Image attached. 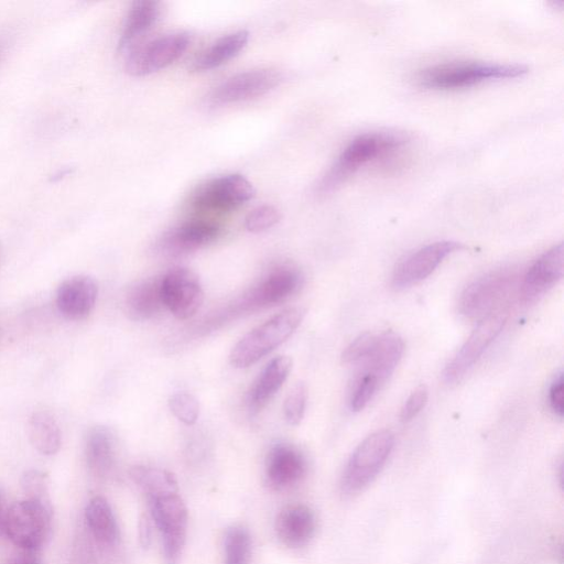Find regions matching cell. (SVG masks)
Here are the masks:
<instances>
[{
	"label": "cell",
	"instance_id": "obj_23",
	"mask_svg": "<svg viewBox=\"0 0 564 564\" xmlns=\"http://www.w3.org/2000/svg\"><path fill=\"white\" fill-rule=\"evenodd\" d=\"M85 456L90 474L105 478L112 471L116 462V440L107 426L93 427L86 438Z\"/></svg>",
	"mask_w": 564,
	"mask_h": 564
},
{
	"label": "cell",
	"instance_id": "obj_40",
	"mask_svg": "<svg viewBox=\"0 0 564 564\" xmlns=\"http://www.w3.org/2000/svg\"><path fill=\"white\" fill-rule=\"evenodd\" d=\"M8 508L6 507L3 497L0 492V534L6 533V520Z\"/></svg>",
	"mask_w": 564,
	"mask_h": 564
},
{
	"label": "cell",
	"instance_id": "obj_14",
	"mask_svg": "<svg viewBox=\"0 0 564 564\" xmlns=\"http://www.w3.org/2000/svg\"><path fill=\"white\" fill-rule=\"evenodd\" d=\"M456 241H436L405 257L398 263L392 274V286L397 290L409 288L426 279L442 261L462 249Z\"/></svg>",
	"mask_w": 564,
	"mask_h": 564
},
{
	"label": "cell",
	"instance_id": "obj_32",
	"mask_svg": "<svg viewBox=\"0 0 564 564\" xmlns=\"http://www.w3.org/2000/svg\"><path fill=\"white\" fill-rule=\"evenodd\" d=\"M380 383L373 376L360 372L356 378L349 398V406L351 411L358 412L362 410L371 400Z\"/></svg>",
	"mask_w": 564,
	"mask_h": 564
},
{
	"label": "cell",
	"instance_id": "obj_21",
	"mask_svg": "<svg viewBox=\"0 0 564 564\" xmlns=\"http://www.w3.org/2000/svg\"><path fill=\"white\" fill-rule=\"evenodd\" d=\"M404 349L402 338L394 332L387 330L376 336L372 348L361 361V372L377 378L379 383L384 382L398 366Z\"/></svg>",
	"mask_w": 564,
	"mask_h": 564
},
{
	"label": "cell",
	"instance_id": "obj_10",
	"mask_svg": "<svg viewBox=\"0 0 564 564\" xmlns=\"http://www.w3.org/2000/svg\"><path fill=\"white\" fill-rule=\"evenodd\" d=\"M506 322L507 314L502 311L492 313L481 319L460 349L444 368L442 375L443 380L446 383L459 381L500 334Z\"/></svg>",
	"mask_w": 564,
	"mask_h": 564
},
{
	"label": "cell",
	"instance_id": "obj_24",
	"mask_svg": "<svg viewBox=\"0 0 564 564\" xmlns=\"http://www.w3.org/2000/svg\"><path fill=\"white\" fill-rule=\"evenodd\" d=\"M124 310L134 321L155 317L164 307L161 296V279L150 278L129 288L124 295Z\"/></svg>",
	"mask_w": 564,
	"mask_h": 564
},
{
	"label": "cell",
	"instance_id": "obj_41",
	"mask_svg": "<svg viewBox=\"0 0 564 564\" xmlns=\"http://www.w3.org/2000/svg\"><path fill=\"white\" fill-rule=\"evenodd\" d=\"M0 51H1V44H0Z\"/></svg>",
	"mask_w": 564,
	"mask_h": 564
},
{
	"label": "cell",
	"instance_id": "obj_39",
	"mask_svg": "<svg viewBox=\"0 0 564 564\" xmlns=\"http://www.w3.org/2000/svg\"><path fill=\"white\" fill-rule=\"evenodd\" d=\"M139 540L142 547H148L151 543V525L145 516H141L139 520Z\"/></svg>",
	"mask_w": 564,
	"mask_h": 564
},
{
	"label": "cell",
	"instance_id": "obj_19",
	"mask_svg": "<svg viewBox=\"0 0 564 564\" xmlns=\"http://www.w3.org/2000/svg\"><path fill=\"white\" fill-rule=\"evenodd\" d=\"M274 528L284 545L297 549L306 545L313 538L316 520L314 512L306 505H289L276 516Z\"/></svg>",
	"mask_w": 564,
	"mask_h": 564
},
{
	"label": "cell",
	"instance_id": "obj_30",
	"mask_svg": "<svg viewBox=\"0 0 564 564\" xmlns=\"http://www.w3.org/2000/svg\"><path fill=\"white\" fill-rule=\"evenodd\" d=\"M169 408L173 415L186 425L196 423L199 416V402L188 392H176L169 398Z\"/></svg>",
	"mask_w": 564,
	"mask_h": 564
},
{
	"label": "cell",
	"instance_id": "obj_4",
	"mask_svg": "<svg viewBox=\"0 0 564 564\" xmlns=\"http://www.w3.org/2000/svg\"><path fill=\"white\" fill-rule=\"evenodd\" d=\"M393 444V434L388 430L367 436L347 462L340 480L341 494L352 497L370 485L384 466Z\"/></svg>",
	"mask_w": 564,
	"mask_h": 564
},
{
	"label": "cell",
	"instance_id": "obj_27",
	"mask_svg": "<svg viewBox=\"0 0 564 564\" xmlns=\"http://www.w3.org/2000/svg\"><path fill=\"white\" fill-rule=\"evenodd\" d=\"M30 441L43 455H54L62 443V434L56 420L47 412H35L29 422Z\"/></svg>",
	"mask_w": 564,
	"mask_h": 564
},
{
	"label": "cell",
	"instance_id": "obj_13",
	"mask_svg": "<svg viewBox=\"0 0 564 564\" xmlns=\"http://www.w3.org/2000/svg\"><path fill=\"white\" fill-rule=\"evenodd\" d=\"M254 196L252 184L242 175L228 174L200 186L192 197L197 210L227 212L239 207Z\"/></svg>",
	"mask_w": 564,
	"mask_h": 564
},
{
	"label": "cell",
	"instance_id": "obj_6",
	"mask_svg": "<svg viewBox=\"0 0 564 564\" xmlns=\"http://www.w3.org/2000/svg\"><path fill=\"white\" fill-rule=\"evenodd\" d=\"M51 505L24 499L8 508L6 533L21 550L37 551L51 530Z\"/></svg>",
	"mask_w": 564,
	"mask_h": 564
},
{
	"label": "cell",
	"instance_id": "obj_35",
	"mask_svg": "<svg viewBox=\"0 0 564 564\" xmlns=\"http://www.w3.org/2000/svg\"><path fill=\"white\" fill-rule=\"evenodd\" d=\"M376 335L364 333L354 339L343 351L341 361L344 364L361 362L373 346Z\"/></svg>",
	"mask_w": 564,
	"mask_h": 564
},
{
	"label": "cell",
	"instance_id": "obj_33",
	"mask_svg": "<svg viewBox=\"0 0 564 564\" xmlns=\"http://www.w3.org/2000/svg\"><path fill=\"white\" fill-rule=\"evenodd\" d=\"M21 487L26 499L50 505L47 476L35 469L26 470L21 477Z\"/></svg>",
	"mask_w": 564,
	"mask_h": 564
},
{
	"label": "cell",
	"instance_id": "obj_16",
	"mask_svg": "<svg viewBox=\"0 0 564 564\" xmlns=\"http://www.w3.org/2000/svg\"><path fill=\"white\" fill-rule=\"evenodd\" d=\"M564 249L558 243L545 251L524 274L521 285V300L531 303L543 296L563 275Z\"/></svg>",
	"mask_w": 564,
	"mask_h": 564
},
{
	"label": "cell",
	"instance_id": "obj_9",
	"mask_svg": "<svg viewBox=\"0 0 564 564\" xmlns=\"http://www.w3.org/2000/svg\"><path fill=\"white\" fill-rule=\"evenodd\" d=\"M189 43V35L184 32L156 37L126 54V70L132 76L158 72L180 58Z\"/></svg>",
	"mask_w": 564,
	"mask_h": 564
},
{
	"label": "cell",
	"instance_id": "obj_20",
	"mask_svg": "<svg viewBox=\"0 0 564 564\" xmlns=\"http://www.w3.org/2000/svg\"><path fill=\"white\" fill-rule=\"evenodd\" d=\"M292 359L288 356H279L270 360L247 394L248 409L258 413L280 390L292 370Z\"/></svg>",
	"mask_w": 564,
	"mask_h": 564
},
{
	"label": "cell",
	"instance_id": "obj_34",
	"mask_svg": "<svg viewBox=\"0 0 564 564\" xmlns=\"http://www.w3.org/2000/svg\"><path fill=\"white\" fill-rule=\"evenodd\" d=\"M280 212L271 205H262L251 210L245 219V227L251 232H261L279 223Z\"/></svg>",
	"mask_w": 564,
	"mask_h": 564
},
{
	"label": "cell",
	"instance_id": "obj_12",
	"mask_svg": "<svg viewBox=\"0 0 564 564\" xmlns=\"http://www.w3.org/2000/svg\"><path fill=\"white\" fill-rule=\"evenodd\" d=\"M284 80L280 70L272 68L239 73L218 85L208 96L212 106H224L262 96Z\"/></svg>",
	"mask_w": 564,
	"mask_h": 564
},
{
	"label": "cell",
	"instance_id": "obj_26",
	"mask_svg": "<svg viewBox=\"0 0 564 564\" xmlns=\"http://www.w3.org/2000/svg\"><path fill=\"white\" fill-rule=\"evenodd\" d=\"M249 33L245 30L227 34L203 51L192 64L197 72L216 68L235 57L247 45Z\"/></svg>",
	"mask_w": 564,
	"mask_h": 564
},
{
	"label": "cell",
	"instance_id": "obj_1",
	"mask_svg": "<svg viewBox=\"0 0 564 564\" xmlns=\"http://www.w3.org/2000/svg\"><path fill=\"white\" fill-rule=\"evenodd\" d=\"M305 314L302 306L289 307L251 329L231 349V366L241 369L259 361L297 329Z\"/></svg>",
	"mask_w": 564,
	"mask_h": 564
},
{
	"label": "cell",
	"instance_id": "obj_18",
	"mask_svg": "<svg viewBox=\"0 0 564 564\" xmlns=\"http://www.w3.org/2000/svg\"><path fill=\"white\" fill-rule=\"evenodd\" d=\"M98 295L96 281L75 275L63 281L56 292V306L68 319H82L93 311Z\"/></svg>",
	"mask_w": 564,
	"mask_h": 564
},
{
	"label": "cell",
	"instance_id": "obj_38",
	"mask_svg": "<svg viewBox=\"0 0 564 564\" xmlns=\"http://www.w3.org/2000/svg\"><path fill=\"white\" fill-rule=\"evenodd\" d=\"M8 564H43L37 551L21 550L13 555Z\"/></svg>",
	"mask_w": 564,
	"mask_h": 564
},
{
	"label": "cell",
	"instance_id": "obj_37",
	"mask_svg": "<svg viewBox=\"0 0 564 564\" xmlns=\"http://www.w3.org/2000/svg\"><path fill=\"white\" fill-rule=\"evenodd\" d=\"M549 403L552 411L560 417L564 413V379L560 372L552 381L549 390Z\"/></svg>",
	"mask_w": 564,
	"mask_h": 564
},
{
	"label": "cell",
	"instance_id": "obj_22",
	"mask_svg": "<svg viewBox=\"0 0 564 564\" xmlns=\"http://www.w3.org/2000/svg\"><path fill=\"white\" fill-rule=\"evenodd\" d=\"M161 11V3L158 1L142 0L133 3L118 43V48L122 54L132 51L139 41L156 24Z\"/></svg>",
	"mask_w": 564,
	"mask_h": 564
},
{
	"label": "cell",
	"instance_id": "obj_3",
	"mask_svg": "<svg viewBox=\"0 0 564 564\" xmlns=\"http://www.w3.org/2000/svg\"><path fill=\"white\" fill-rule=\"evenodd\" d=\"M404 139L387 132H367L356 137L339 154L337 161L323 177L318 191L326 193L336 188L361 166L400 148Z\"/></svg>",
	"mask_w": 564,
	"mask_h": 564
},
{
	"label": "cell",
	"instance_id": "obj_2",
	"mask_svg": "<svg viewBox=\"0 0 564 564\" xmlns=\"http://www.w3.org/2000/svg\"><path fill=\"white\" fill-rule=\"evenodd\" d=\"M528 70L523 64L453 62L422 69L417 74V83L426 88L457 89L486 80L519 77Z\"/></svg>",
	"mask_w": 564,
	"mask_h": 564
},
{
	"label": "cell",
	"instance_id": "obj_5",
	"mask_svg": "<svg viewBox=\"0 0 564 564\" xmlns=\"http://www.w3.org/2000/svg\"><path fill=\"white\" fill-rule=\"evenodd\" d=\"M518 283V275L510 270H498L476 279L462 292L458 308L468 319H484L498 312Z\"/></svg>",
	"mask_w": 564,
	"mask_h": 564
},
{
	"label": "cell",
	"instance_id": "obj_31",
	"mask_svg": "<svg viewBox=\"0 0 564 564\" xmlns=\"http://www.w3.org/2000/svg\"><path fill=\"white\" fill-rule=\"evenodd\" d=\"M307 395V387L304 382L295 383L286 395L283 403V413L290 425H297L303 420Z\"/></svg>",
	"mask_w": 564,
	"mask_h": 564
},
{
	"label": "cell",
	"instance_id": "obj_11",
	"mask_svg": "<svg viewBox=\"0 0 564 564\" xmlns=\"http://www.w3.org/2000/svg\"><path fill=\"white\" fill-rule=\"evenodd\" d=\"M161 296L176 318L188 319L200 308L204 290L198 275L187 268H174L161 278Z\"/></svg>",
	"mask_w": 564,
	"mask_h": 564
},
{
	"label": "cell",
	"instance_id": "obj_28",
	"mask_svg": "<svg viewBox=\"0 0 564 564\" xmlns=\"http://www.w3.org/2000/svg\"><path fill=\"white\" fill-rule=\"evenodd\" d=\"M132 481L141 488L148 498H154L178 491L175 476L158 467L137 465L129 470Z\"/></svg>",
	"mask_w": 564,
	"mask_h": 564
},
{
	"label": "cell",
	"instance_id": "obj_8",
	"mask_svg": "<svg viewBox=\"0 0 564 564\" xmlns=\"http://www.w3.org/2000/svg\"><path fill=\"white\" fill-rule=\"evenodd\" d=\"M149 502L161 532L164 558L167 564H176L186 540V506L177 492L149 498Z\"/></svg>",
	"mask_w": 564,
	"mask_h": 564
},
{
	"label": "cell",
	"instance_id": "obj_36",
	"mask_svg": "<svg viewBox=\"0 0 564 564\" xmlns=\"http://www.w3.org/2000/svg\"><path fill=\"white\" fill-rule=\"evenodd\" d=\"M429 391L424 384L415 388L412 393L409 395L406 401L404 402L401 412L400 419L403 422H409L413 417H415L419 412L424 408L427 402Z\"/></svg>",
	"mask_w": 564,
	"mask_h": 564
},
{
	"label": "cell",
	"instance_id": "obj_29",
	"mask_svg": "<svg viewBox=\"0 0 564 564\" xmlns=\"http://www.w3.org/2000/svg\"><path fill=\"white\" fill-rule=\"evenodd\" d=\"M225 564H249L251 538L248 530L240 525L231 527L225 535Z\"/></svg>",
	"mask_w": 564,
	"mask_h": 564
},
{
	"label": "cell",
	"instance_id": "obj_15",
	"mask_svg": "<svg viewBox=\"0 0 564 564\" xmlns=\"http://www.w3.org/2000/svg\"><path fill=\"white\" fill-rule=\"evenodd\" d=\"M220 234L218 225L193 220L166 231L156 242L155 251L165 257H180L209 245Z\"/></svg>",
	"mask_w": 564,
	"mask_h": 564
},
{
	"label": "cell",
	"instance_id": "obj_17",
	"mask_svg": "<svg viewBox=\"0 0 564 564\" xmlns=\"http://www.w3.org/2000/svg\"><path fill=\"white\" fill-rule=\"evenodd\" d=\"M306 469L305 457L296 447L289 444H278L268 453L265 480L272 489H288L303 479Z\"/></svg>",
	"mask_w": 564,
	"mask_h": 564
},
{
	"label": "cell",
	"instance_id": "obj_25",
	"mask_svg": "<svg viewBox=\"0 0 564 564\" xmlns=\"http://www.w3.org/2000/svg\"><path fill=\"white\" fill-rule=\"evenodd\" d=\"M85 520L94 539L101 545L113 546L119 540V528L108 501L96 496L85 509Z\"/></svg>",
	"mask_w": 564,
	"mask_h": 564
},
{
	"label": "cell",
	"instance_id": "obj_7",
	"mask_svg": "<svg viewBox=\"0 0 564 564\" xmlns=\"http://www.w3.org/2000/svg\"><path fill=\"white\" fill-rule=\"evenodd\" d=\"M302 281L296 268L278 265L229 307L225 316L256 312L282 303L301 288Z\"/></svg>",
	"mask_w": 564,
	"mask_h": 564
}]
</instances>
